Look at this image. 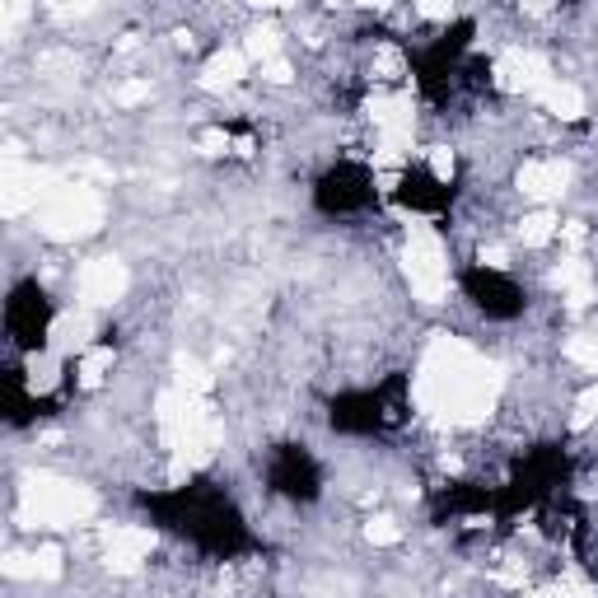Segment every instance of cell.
<instances>
[{"mask_svg":"<svg viewBox=\"0 0 598 598\" xmlns=\"http://www.w3.org/2000/svg\"><path fill=\"white\" fill-rule=\"evenodd\" d=\"M430 173H435L440 183L454 178V150H449V145H435V150H430Z\"/></svg>","mask_w":598,"mask_h":598,"instance_id":"cb8c5ba5","label":"cell"},{"mask_svg":"<svg viewBox=\"0 0 598 598\" xmlns=\"http://www.w3.org/2000/svg\"><path fill=\"white\" fill-rule=\"evenodd\" d=\"M500 374L496 365H486L468 342H458L449 332H440L430 342L421 374H416V398L426 412H435L449 426H472L496 407Z\"/></svg>","mask_w":598,"mask_h":598,"instance_id":"6da1fadb","label":"cell"},{"mask_svg":"<svg viewBox=\"0 0 598 598\" xmlns=\"http://www.w3.org/2000/svg\"><path fill=\"white\" fill-rule=\"evenodd\" d=\"M248 75V52L243 47H229V52H215L201 71V89H234Z\"/></svg>","mask_w":598,"mask_h":598,"instance_id":"4fadbf2b","label":"cell"},{"mask_svg":"<svg viewBox=\"0 0 598 598\" xmlns=\"http://www.w3.org/2000/svg\"><path fill=\"white\" fill-rule=\"evenodd\" d=\"M594 416H598V384H589L580 398H575V426H589Z\"/></svg>","mask_w":598,"mask_h":598,"instance_id":"7402d4cb","label":"cell"},{"mask_svg":"<svg viewBox=\"0 0 598 598\" xmlns=\"http://www.w3.org/2000/svg\"><path fill=\"white\" fill-rule=\"evenodd\" d=\"M103 225V197L89 183H61L38 206V229L47 239H85Z\"/></svg>","mask_w":598,"mask_h":598,"instance_id":"277c9868","label":"cell"},{"mask_svg":"<svg viewBox=\"0 0 598 598\" xmlns=\"http://www.w3.org/2000/svg\"><path fill=\"white\" fill-rule=\"evenodd\" d=\"M561 356H566L570 365H580V370H594L598 374V337H589V332H575V337H566V342H561Z\"/></svg>","mask_w":598,"mask_h":598,"instance_id":"e0dca14e","label":"cell"},{"mask_svg":"<svg viewBox=\"0 0 598 598\" xmlns=\"http://www.w3.org/2000/svg\"><path fill=\"white\" fill-rule=\"evenodd\" d=\"M155 552V533L136 524H113L103 533V566L113 575H141L145 556Z\"/></svg>","mask_w":598,"mask_h":598,"instance_id":"52a82bcc","label":"cell"},{"mask_svg":"<svg viewBox=\"0 0 598 598\" xmlns=\"http://www.w3.org/2000/svg\"><path fill=\"white\" fill-rule=\"evenodd\" d=\"M113 346H89L85 356H80V365H75V374H80V388H99L103 379H108V370H113Z\"/></svg>","mask_w":598,"mask_h":598,"instance_id":"2e32d148","label":"cell"},{"mask_svg":"<svg viewBox=\"0 0 598 598\" xmlns=\"http://www.w3.org/2000/svg\"><path fill=\"white\" fill-rule=\"evenodd\" d=\"M370 71H374V80H402V75H407V57H402L393 43H379L374 47Z\"/></svg>","mask_w":598,"mask_h":598,"instance_id":"ac0fdd59","label":"cell"},{"mask_svg":"<svg viewBox=\"0 0 598 598\" xmlns=\"http://www.w3.org/2000/svg\"><path fill=\"white\" fill-rule=\"evenodd\" d=\"M482 267H491V271H505V267H510V253L491 243V248H482Z\"/></svg>","mask_w":598,"mask_h":598,"instance_id":"4316f807","label":"cell"},{"mask_svg":"<svg viewBox=\"0 0 598 598\" xmlns=\"http://www.w3.org/2000/svg\"><path fill=\"white\" fill-rule=\"evenodd\" d=\"M365 538H370L374 547H398V542H402V528L393 524L388 514H379V519H370V524H365Z\"/></svg>","mask_w":598,"mask_h":598,"instance_id":"44dd1931","label":"cell"},{"mask_svg":"<svg viewBox=\"0 0 598 598\" xmlns=\"http://www.w3.org/2000/svg\"><path fill=\"white\" fill-rule=\"evenodd\" d=\"M547 598H598V589L584 580L580 570H566V575H561V580L547 589Z\"/></svg>","mask_w":598,"mask_h":598,"instance_id":"ffe728a7","label":"cell"},{"mask_svg":"<svg viewBox=\"0 0 598 598\" xmlns=\"http://www.w3.org/2000/svg\"><path fill=\"white\" fill-rule=\"evenodd\" d=\"M561 234V220H556L552 211H533L519 220V239H524V248H547V243Z\"/></svg>","mask_w":598,"mask_h":598,"instance_id":"9a60e30c","label":"cell"},{"mask_svg":"<svg viewBox=\"0 0 598 598\" xmlns=\"http://www.w3.org/2000/svg\"><path fill=\"white\" fill-rule=\"evenodd\" d=\"M533 99H538L552 117H561V122H580V117H584V94L570 85V80H561V75H552V80H547Z\"/></svg>","mask_w":598,"mask_h":598,"instance_id":"7c38bea8","label":"cell"},{"mask_svg":"<svg viewBox=\"0 0 598 598\" xmlns=\"http://www.w3.org/2000/svg\"><path fill=\"white\" fill-rule=\"evenodd\" d=\"M127 262L117 257H89L85 267L75 271V290H80V309H108L127 295Z\"/></svg>","mask_w":598,"mask_h":598,"instance_id":"5b68a950","label":"cell"},{"mask_svg":"<svg viewBox=\"0 0 598 598\" xmlns=\"http://www.w3.org/2000/svg\"><path fill=\"white\" fill-rule=\"evenodd\" d=\"M61 384V356L47 346V351H33L29 356V388L33 393H52Z\"/></svg>","mask_w":598,"mask_h":598,"instance_id":"5bb4252c","label":"cell"},{"mask_svg":"<svg viewBox=\"0 0 598 598\" xmlns=\"http://www.w3.org/2000/svg\"><path fill=\"white\" fill-rule=\"evenodd\" d=\"M47 337H52V351L57 356H85L89 346H94V337H99V318H94V309H66V314L47 328Z\"/></svg>","mask_w":598,"mask_h":598,"instance_id":"9c48e42d","label":"cell"},{"mask_svg":"<svg viewBox=\"0 0 598 598\" xmlns=\"http://www.w3.org/2000/svg\"><path fill=\"white\" fill-rule=\"evenodd\" d=\"M225 150H229V136L220 127L201 131V155H225Z\"/></svg>","mask_w":598,"mask_h":598,"instance_id":"484cf974","label":"cell"},{"mask_svg":"<svg viewBox=\"0 0 598 598\" xmlns=\"http://www.w3.org/2000/svg\"><path fill=\"white\" fill-rule=\"evenodd\" d=\"M178 388L206 398V393H211V370H206L201 360H192V356H178Z\"/></svg>","mask_w":598,"mask_h":598,"instance_id":"d6986e66","label":"cell"},{"mask_svg":"<svg viewBox=\"0 0 598 598\" xmlns=\"http://www.w3.org/2000/svg\"><path fill=\"white\" fill-rule=\"evenodd\" d=\"M402 271H407V285L421 304H444L449 299V253H444L440 234L426 225V220H412V239L402 248Z\"/></svg>","mask_w":598,"mask_h":598,"instance_id":"3957f363","label":"cell"},{"mask_svg":"<svg viewBox=\"0 0 598 598\" xmlns=\"http://www.w3.org/2000/svg\"><path fill=\"white\" fill-rule=\"evenodd\" d=\"M416 15L435 19V24H449V19H454V5H416Z\"/></svg>","mask_w":598,"mask_h":598,"instance_id":"83f0119b","label":"cell"},{"mask_svg":"<svg viewBox=\"0 0 598 598\" xmlns=\"http://www.w3.org/2000/svg\"><path fill=\"white\" fill-rule=\"evenodd\" d=\"M94 510H99V496L89 486L52 477V472L24 477V486H19V519H24V528H75V524H89Z\"/></svg>","mask_w":598,"mask_h":598,"instance_id":"7a4b0ae2","label":"cell"},{"mask_svg":"<svg viewBox=\"0 0 598 598\" xmlns=\"http://www.w3.org/2000/svg\"><path fill=\"white\" fill-rule=\"evenodd\" d=\"M262 80H267V85H290V80H295V66L285 57H271V61H262Z\"/></svg>","mask_w":598,"mask_h":598,"instance_id":"603a6c76","label":"cell"},{"mask_svg":"<svg viewBox=\"0 0 598 598\" xmlns=\"http://www.w3.org/2000/svg\"><path fill=\"white\" fill-rule=\"evenodd\" d=\"M145 99H150V80H136V85L117 89V103H122V108H131V103H145Z\"/></svg>","mask_w":598,"mask_h":598,"instance_id":"d4e9b609","label":"cell"},{"mask_svg":"<svg viewBox=\"0 0 598 598\" xmlns=\"http://www.w3.org/2000/svg\"><path fill=\"white\" fill-rule=\"evenodd\" d=\"M570 187V164L566 159H528L524 169H519V192L533 201H556L561 192Z\"/></svg>","mask_w":598,"mask_h":598,"instance_id":"ba28073f","label":"cell"},{"mask_svg":"<svg viewBox=\"0 0 598 598\" xmlns=\"http://www.w3.org/2000/svg\"><path fill=\"white\" fill-rule=\"evenodd\" d=\"M10 580H61V547H33V552L5 556Z\"/></svg>","mask_w":598,"mask_h":598,"instance_id":"8fae6325","label":"cell"},{"mask_svg":"<svg viewBox=\"0 0 598 598\" xmlns=\"http://www.w3.org/2000/svg\"><path fill=\"white\" fill-rule=\"evenodd\" d=\"M552 285L566 295V304L570 309H584V304H594V267L584 262V257H566L561 267L552 271Z\"/></svg>","mask_w":598,"mask_h":598,"instance_id":"30bf717a","label":"cell"},{"mask_svg":"<svg viewBox=\"0 0 598 598\" xmlns=\"http://www.w3.org/2000/svg\"><path fill=\"white\" fill-rule=\"evenodd\" d=\"M552 80V61L533 47H505L496 57V85L505 94H538Z\"/></svg>","mask_w":598,"mask_h":598,"instance_id":"8992f818","label":"cell"}]
</instances>
